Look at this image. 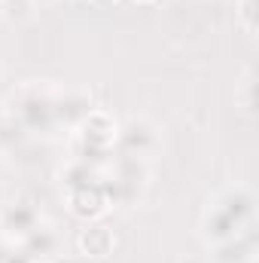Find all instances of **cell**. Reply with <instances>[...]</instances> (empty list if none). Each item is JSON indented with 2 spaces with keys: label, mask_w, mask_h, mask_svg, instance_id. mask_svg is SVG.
Wrapping results in <instances>:
<instances>
[{
  "label": "cell",
  "mask_w": 259,
  "mask_h": 263,
  "mask_svg": "<svg viewBox=\"0 0 259 263\" xmlns=\"http://www.w3.org/2000/svg\"><path fill=\"white\" fill-rule=\"evenodd\" d=\"M82 248H85L92 257L107 254V248H110V233H107V230H101V227L85 230V236H82Z\"/></svg>",
  "instance_id": "cell-4"
},
{
  "label": "cell",
  "mask_w": 259,
  "mask_h": 263,
  "mask_svg": "<svg viewBox=\"0 0 259 263\" xmlns=\"http://www.w3.org/2000/svg\"><path fill=\"white\" fill-rule=\"evenodd\" d=\"M250 220V196L247 193H232L226 202H220L210 217H207V233L220 242L232 239L241 233V227Z\"/></svg>",
  "instance_id": "cell-1"
},
{
  "label": "cell",
  "mask_w": 259,
  "mask_h": 263,
  "mask_svg": "<svg viewBox=\"0 0 259 263\" xmlns=\"http://www.w3.org/2000/svg\"><path fill=\"white\" fill-rule=\"evenodd\" d=\"M3 230H18L21 236H31L37 230V214L28 208V205H9L3 211Z\"/></svg>",
  "instance_id": "cell-3"
},
{
  "label": "cell",
  "mask_w": 259,
  "mask_h": 263,
  "mask_svg": "<svg viewBox=\"0 0 259 263\" xmlns=\"http://www.w3.org/2000/svg\"><path fill=\"white\" fill-rule=\"evenodd\" d=\"M153 144H156V135H153V129H146L143 123H128L122 129V147H125L128 156H143Z\"/></svg>",
  "instance_id": "cell-2"
},
{
  "label": "cell",
  "mask_w": 259,
  "mask_h": 263,
  "mask_svg": "<svg viewBox=\"0 0 259 263\" xmlns=\"http://www.w3.org/2000/svg\"><path fill=\"white\" fill-rule=\"evenodd\" d=\"M250 15H253V0H244V18H247V28L253 31V18Z\"/></svg>",
  "instance_id": "cell-5"
}]
</instances>
